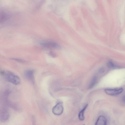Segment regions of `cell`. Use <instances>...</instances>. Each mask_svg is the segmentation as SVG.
<instances>
[{
  "instance_id": "277c9868",
  "label": "cell",
  "mask_w": 125,
  "mask_h": 125,
  "mask_svg": "<svg viewBox=\"0 0 125 125\" xmlns=\"http://www.w3.org/2000/svg\"><path fill=\"white\" fill-rule=\"evenodd\" d=\"M34 73L33 70H28L25 72L24 74L27 79L33 82L34 81Z\"/></svg>"
},
{
  "instance_id": "52a82bcc",
  "label": "cell",
  "mask_w": 125,
  "mask_h": 125,
  "mask_svg": "<svg viewBox=\"0 0 125 125\" xmlns=\"http://www.w3.org/2000/svg\"><path fill=\"white\" fill-rule=\"evenodd\" d=\"M97 81V78L96 76H94L91 80L89 86V89L92 88L95 85Z\"/></svg>"
},
{
  "instance_id": "30bf717a",
  "label": "cell",
  "mask_w": 125,
  "mask_h": 125,
  "mask_svg": "<svg viewBox=\"0 0 125 125\" xmlns=\"http://www.w3.org/2000/svg\"></svg>"
},
{
  "instance_id": "5b68a950",
  "label": "cell",
  "mask_w": 125,
  "mask_h": 125,
  "mask_svg": "<svg viewBox=\"0 0 125 125\" xmlns=\"http://www.w3.org/2000/svg\"><path fill=\"white\" fill-rule=\"evenodd\" d=\"M107 121L104 116L101 115L98 118L95 125H107Z\"/></svg>"
},
{
  "instance_id": "9c48e42d",
  "label": "cell",
  "mask_w": 125,
  "mask_h": 125,
  "mask_svg": "<svg viewBox=\"0 0 125 125\" xmlns=\"http://www.w3.org/2000/svg\"><path fill=\"white\" fill-rule=\"evenodd\" d=\"M122 100L123 102L125 103V95L123 97L122 99Z\"/></svg>"
},
{
  "instance_id": "6da1fadb",
  "label": "cell",
  "mask_w": 125,
  "mask_h": 125,
  "mask_svg": "<svg viewBox=\"0 0 125 125\" xmlns=\"http://www.w3.org/2000/svg\"><path fill=\"white\" fill-rule=\"evenodd\" d=\"M2 75L6 80L15 85L20 84L21 81L19 77L12 72L8 71H4L1 73Z\"/></svg>"
},
{
  "instance_id": "7a4b0ae2",
  "label": "cell",
  "mask_w": 125,
  "mask_h": 125,
  "mask_svg": "<svg viewBox=\"0 0 125 125\" xmlns=\"http://www.w3.org/2000/svg\"><path fill=\"white\" fill-rule=\"evenodd\" d=\"M63 107L62 102H59L57 104L52 108V111L53 113L55 115H59L63 113Z\"/></svg>"
},
{
  "instance_id": "3957f363",
  "label": "cell",
  "mask_w": 125,
  "mask_h": 125,
  "mask_svg": "<svg viewBox=\"0 0 125 125\" xmlns=\"http://www.w3.org/2000/svg\"><path fill=\"white\" fill-rule=\"evenodd\" d=\"M104 91L108 95L115 96L121 93L123 91V89L122 88H107L105 89Z\"/></svg>"
},
{
  "instance_id": "ba28073f",
  "label": "cell",
  "mask_w": 125,
  "mask_h": 125,
  "mask_svg": "<svg viewBox=\"0 0 125 125\" xmlns=\"http://www.w3.org/2000/svg\"><path fill=\"white\" fill-rule=\"evenodd\" d=\"M109 67L112 68H118V66L115 65L111 61H109L108 63Z\"/></svg>"
},
{
  "instance_id": "8992f818",
  "label": "cell",
  "mask_w": 125,
  "mask_h": 125,
  "mask_svg": "<svg viewBox=\"0 0 125 125\" xmlns=\"http://www.w3.org/2000/svg\"><path fill=\"white\" fill-rule=\"evenodd\" d=\"M88 105L87 104L86 105L79 113L78 117L79 119L81 121H83L84 119V113Z\"/></svg>"
}]
</instances>
